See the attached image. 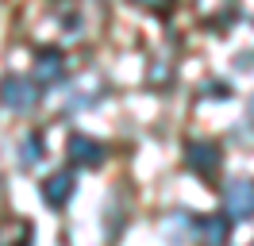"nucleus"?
I'll return each instance as SVG.
<instances>
[{"label": "nucleus", "mask_w": 254, "mask_h": 246, "mask_svg": "<svg viewBox=\"0 0 254 246\" xmlns=\"http://www.w3.org/2000/svg\"><path fill=\"white\" fill-rule=\"evenodd\" d=\"M0 104L12 108V112H31L39 104V85L31 77H19V73H8L0 81Z\"/></svg>", "instance_id": "f257e3e1"}, {"label": "nucleus", "mask_w": 254, "mask_h": 246, "mask_svg": "<svg viewBox=\"0 0 254 246\" xmlns=\"http://www.w3.org/2000/svg\"><path fill=\"white\" fill-rule=\"evenodd\" d=\"M220 146L216 142H208V138H189L185 142V166L192 173H200V177H212L216 169H220Z\"/></svg>", "instance_id": "f03ea898"}, {"label": "nucleus", "mask_w": 254, "mask_h": 246, "mask_svg": "<svg viewBox=\"0 0 254 246\" xmlns=\"http://www.w3.org/2000/svg\"><path fill=\"white\" fill-rule=\"evenodd\" d=\"M231 219H254V181H231L223 192Z\"/></svg>", "instance_id": "7ed1b4c3"}, {"label": "nucleus", "mask_w": 254, "mask_h": 246, "mask_svg": "<svg viewBox=\"0 0 254 246\" xmlns=\"http://www.w3.org/2000/svg\"><path fill=\"white\" fill-rule=\"evenodd\" d=\"M65 150H69V158H73L77 166H100V162H104V142H96V138H89V135H69Z\"/></svg>", "instance_id": "20e7f679"}, {"label": "nucleus", "mask_w": 254, "mask_h": 246, "mask_svg": "<svg viewBox=\"0 0 254 246\" xmlns=\"http://www.w3.org/2000/svg\"><path fill=\"white\" fill-rule=\"evenodd\" d=\"M69 196H73V173L58 169V173H50L47 181H43V200H47L50 208H65Z\"/></svg>", "instance_id": "39448f33"}, {"label": "nucleus", "mask_w": 254, "mask_h": 246, "mask_svg": "<svg viewBox=\"0 0 254 246\" xmlns=\"http://www.w3.org/2000/svg\"><path fill=\"white\" fill-rule=\"evenodd\" d=\"M62 77H65V58L58 50H39V54H35V81L54 85V81H62Z\"/></svg>", "instance_id": "423d86ee"}, {"label": "nucleus", "mask_w": 254, "mask_h": 246, "mask_svg": "<svg viewBox=\"0 0 254 246\" xmlns=\"http://www.w3.org/2000/svg\"><path fill=\"white\" fill-rule=\"evenodd\" d=\"M196 12L208 27H227L235 19V0H196Z\"/></svg>", "instance_id": "0eeeda50"}, {"label": "nucleus", "mask_w": 254, "mask_h": 246, "mask_svg": "<svg viewBox=\"0 0 254 246\" xmlns=\"http://www.w3.org/2000/svg\"><path fill=\"white\" fill-rule=\"evenodd\" d=\"M227 235H231L227 215H204V219L196 223V239H200V246H223V243H227Z\"/></svg>", "instance_id": "6e6552de"}, {"label": "nucleus", "mask_w": 254, "mask_h": 246, "mask_svg": "<svg viewBox=\"0 0 254 246\" xmlns=\"http://www.w3.org/2000/svg\"><path fill=\"white\" fill-rule=\"evenodd\" d=\"M39 158H43V138L27 135V138H23V146H19V166H35Z\"/></svg>", "instance_id": "1a4fd4ad"}, {"label": "nucleus", "mask_w": 254, "mask_h": 246, "mask_svg": "<svg viewBox=\"0 0 254 246\" xmlns=\"http://www.w3.org/2000/svg\"><path fill=\"white\" fill-rule=\"evenodd\" d=\"M204 96H220V100H227V96H231V85H227V81H208Z\"/></svg>", "instance_id": "9d476101"}, {"label": "nucleus", "mask_w": 254, "mask_h": 246, "mask_svg": "<svg viewBox=\"0 0 254 246\" xmlns=\"http://www.w3.org/2000/svg\"><path fill=\"white\" fill-rule=\"evenodd\" d=\"M235 65H239V69H254V50H251V54H239Z\"/></svg>", "instance_id": "9b49d317"}, {"label": "nucleus", "mask_w": 254, "mask_h": 246, "mask_svg": "<svg viewBox=\"0 0 254 246\" xmlns=\"http://www.w3.org/2000/svg\"><path fill=\"white\" fill-rule=\"evenodd\" d=\"M251 120H254V96H251Z\"/></svg>", "instance_id": "f8f14e48"}, {"label": "nucleus", "mask_w": 254, "mask_h": 246, "mask_svg": "<svg viewBox=\"0 0 254 246\" xmlns=\"http://www.w3.org/2000/svg\"><path fill=\"white\" fill-rule=\"evenodd\" d=\"M251 246H254V243H251Z\"/></svg>", "instance_id": "ddd939ff"}]
</instances>
